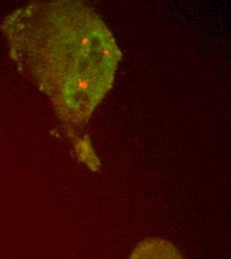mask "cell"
Masks as SVG:
<instances>
[{"instance_id":"obj_2","label":"cell","mask_w":231,"mask_h":259,"mask_svg":"<svg viewBox=\"0 0 231 259\" xmlns=\"http://www.w3.org/2000/svg\"><path fill=\"white\" fill-rule=\"evenodd\" d=\"M129 259H184L178 248L164 238H148L142 241Z\"/></svg>"},{"instance_id":"obj_1","label":"cell","mask_w":231,"mask_h":259,"mask_svg":"<svg viewBox=\"0 0 231 259\" xmlns=\"http://www.w3.org/2000/svg\"><path fill=\"white\" fill-rule=\"evenodd\" d=\"M2 30L20 70L68 123H85L111 89L121 53L113 35L85 3L29 4Z\"/></svg>"}]
</instances>
